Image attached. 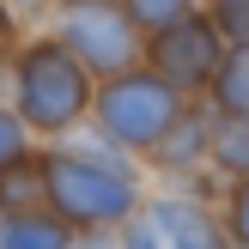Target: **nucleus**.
<instances>
[{"instance_id": "nucleus-15", "label": "nucleus", "mask_w": 249, "mask_h": 249, "mask_svg": "<svg viewBox=\"0 0 249 249\" xmlns=\"http://www.w3.org/2000/svg\"><path fill=\"white\" fill-rule=\"evenodd\" d=\"M73 249H122V243H109L104 231H85V237H79V231H73Z\"/></svg>"}, {"instance_id": "nucleus-9", "label": "nucleus", "mask_w": 249, "mask_h": 249, "mask_svg": "<svg viewBox=\"0 0 249 249\" xmlns=\"http://www.w3.org/2000/svg\"><path fill=\"white\" fill-rule=\"evenodd\" d=\"M207 146H213V140H207V122L182 109V116L170 122V134L152 146V152H158V164H170V170H177V164H195V158H201Z\"/></svg>"}, {"instance_id": "nucleus-7", "label": "nucleus", "mask_w": 249, "mask_h": 249, "mask_svg": "<svg viewBox=\"0 0 249 249\" xmlns=\"http://www.w3.org/2000/svg\"><path fill=\"white\" fill-rule=\"evenodd\" d=\"M0 249H73V225L49 207H18L0 213Z\"/></svg>"}, {"instance_id": "nucleus-12", "label": "nucleus", "mask_w": 249, "mask_h": 249, "mask_svg": "<svg viewBox=\"0 0 249 249\" xmlns=\"http://www.w3.org/2000/svg\"><path fill=\"white\" fill-rule=\"evenodd\" d=\"M207 18L219 24V36L249 43V0H213V12H207Z\"/></svg>"}, {"instance_id": "nucleus-10", "label": "nucleus", "mask_w": 249, "mask_h": 249, "mask_svg": "<svg viewBox=\"0 0 249 249\" xmlns=\"http://www.w3.org/2000/svg\"><path fill=\"white\" fill-rule=\"evenodd\" d=\"M24 158H31V128H24V116L12 104H0V170L24 164Z\"/></svg>"}, {"instance_id": "nucleus-1", "label": "nucleus", "mask_w": 249, "mask_h": 249, "mask_svg": "<svg viewBox=\"0 0 249 249\" xmlns=\"http://www.w3.org/2000/svg\"><path fill=\"white\" fill-rule=\"evenodd\" d=\"M36 170H43V207L55 219H67L73 231H109L140 213V189H134V170L122 158L43 146Z\"/></svg>"}, {"instance_id": "nucleus-6", "label": "nucleus", "mask_w": 249, "mask_h": 249, "mask_svg": "<svg viewBox=\"0 0 249 249\" xmlns=\"http://www.w3.org/2000/svg\"><path fill=\"white\" fill-rule=\"evenodd\" d=\"M146 219L158 225L164 249H231V231H225V225H213V219H207V207H195V201L164 195V201L146 207Z\"/></svg>"}, {"instance_id": "nucleus-14", "label": "nucleus", "mask_w": 249, "mask_h": 249, "mask_svg": "<svg viewBox=\"0 0 249 249\" xmlns=\"http://www.w3.org/2000/svg\"><path fill=\"white\" fill-rule=\"evenodd\" d=\"M231 237H237L249 249V177H243V189H237V201H231Z\"/></svg>"}, {"instance_id": "nucleus-13", "label": "nucleus", "mask_w": 249, "mask_h": 249, "mask_svg": "<svg viewBox=\"0 0 249 249\" xmlns=\"http://www.w3.org/2000/svg\"><path fill=\"white\" fill-rule=\"evenodd\" d=\"M116 243H122V249H164V237H158V225H152L146 213H134V219H128V231H122Z\"/></svg>"}, {"instance_id": "nucleus-4", "label": "nucleus", "mask_w": 249, "mask_h": 249, "mask_svg": "<svg viewBox=\"0 0 249 249\" xmlns=\"http://www.w3.org/2000/svg\"><path fill=\"white\" fill-rule=\"evenodd\" d=\"M55 36L91 67V79H116L146 55L140 24L122 12V0H55Z\"/></svg>"}, {"instance_id": "nucleus-11", "label": "nucleus", "mask_w": 249, "mask_h": 249, "mask_svg": "<svg viewBox=\"0 0 249 249\" xmlns=\"http://www.w3.org/2000/svg\"><path fill=\"white\" fill-rule=\"evenodd\" d=\"M122 12H128V18L140 24L146 36H152L158 24H170V18H182V12H189V0H122Z\"/></svg>"}, {"instance_id": "nucleus-8", "label": "nucleus", "mask_w": 249, "mask_h": 249, "mask_svg": "<svg viewBox=\"0 0 249 249\" xmlns=\"http://www.w3.org/2000/svg\"><path fill=\"white\" fill-rule=\"evenodd\" d=\"M213 97H219V109H225V116L249 122V43H231V61H219Z\"/></svg>"}, {"instance_id": "nucleus-3", "label": "nucleus", "mask_w": 249, "mask_h": 249, "mask_svg": "<svg viewBox=\"0 0 249 249\" xmlns=\"http://www.w3.org/2000/svg\"><path fill=\"white\" fill-rule=\"evenodd\" d=\"M91 116H97V128H104L109 146L152 152V146L170 134V122L182 116V91L170 79H158L152 67H128V73H116V79L97 85Z\"/></svg>"}, {"instance_id": "nucleus-5", "label": "nucleus", "mask_w": 249, "mask_h": 249, "mask_svg": "<svg viewBox=\"0 0 249 249\" xmlns=\"http://www.w3.org/2000/svg\"><path fill=\"white\" fill-rule=\"evenodd\" d=\"M225 36H219V24L207 18V12H182V18L158 24L152 36H146V61H152L158 79H170L177 91H201V85H213L219 61H225Z\"/></svg>"}, {"instance_id": "nucleus-2", "label": "nucleus", "mask_w": 249, "mask_h": 249, "mask_svg": "<svg viewBox=\"0 0 249 249\" xmlns=\"http://www.w3.org/2000/svg\"><path fill=\"white\" fill-rule=\"evenodd\" d=\"M97 97V79L61 36H24L12 49V109L24 116L31 134H67L85 122Z\"/></svg>"}]
</instances>
